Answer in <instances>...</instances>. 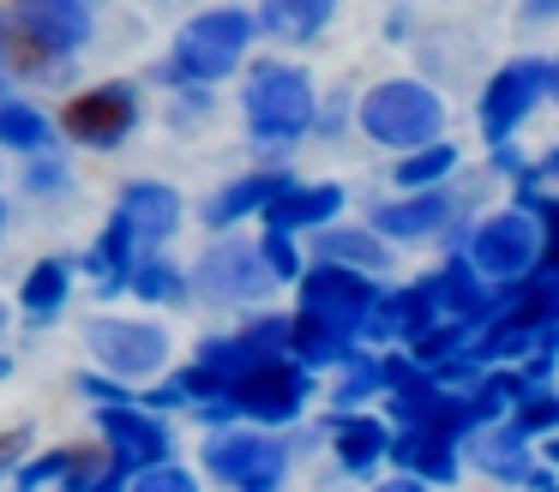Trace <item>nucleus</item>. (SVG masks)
<instances>
[{
	"label": "nucleus",
	"instance_id": "obj_1",
	"mask_svg": "<svg viewBox=\"0 0 559 492\" xmlns=\"http://www.w3.org/2000/svg\"><path fill=\"white\" fill-rule=\"evenodd\" d=\"M439 127H445V103H439L427 84L391 79V84H373V91L361 96V132L373 144L415 151V144H433Z\"/></svg>",
	"mask_w": 559,
	"mask_h": 492
},
{
	"label": "nucleus",
	"instance_id": "obj_2",
	"mask_svg": "<svg viewBox=\"0 0 559 492\" xmlns=\"http://www.w3.org/2000/svg\"><path fill=\"white\" fill-rule=\"evenodd\" d=\"M313 127V84H307L301 67H283V60H265L247 79V132L259 144H283L301 139Z\"/></svg>",
	"mask_w": 559,
	"mask_h": 492
},
{
	"label": "nucleus",
	"instance_id": "obj_3",
	"mask_svg": "<svg viewBox=\"0 0 559 492\" xmlns=\"http://www.w3.org/2000/svg\"><path fill=\"white\" fill-rule=\"evenodd\" d=\"M247 43H253V12L241 7H217V12H199L181 36H175V79H229L241 67Z\"/></svg>",
	"mask_w": 559,
	"mask_h": 492
},
{
	"label": "nucleus",
	"instance_id": "obj_4",
	"mask_svg": "<svg viewBox=\"0 0 559 492\" xmlns=\"http://www.w3.org/2000/svg\"><path fill=\"white\" fill-rule=\"evenodd\" d=\"M307 391H313L307 367H295V360L271 355V360H259L253 372H241V379L229 384V403H235V420H259V427H289V420L301 415Z\"/></svg>",
	"mask_w": 559,
	"mask_h": 492
},
{
	"label": "nucleus",
	"instance_id": "obj_5",
	"mask_svg": "<svg viewBox=\"0 0 559 492\" xmlns=\"http://www.w3.org/2000/svg\"><path fill=\"white\" fill-rule=\"evenodd\" d=\"M205 468H211V480H223V487L259 492V487H277L283 480L289 444L271 439V432H253V427H229V432H211Z\"/></svg>",
	"mask_w": 559,
	"mask_h": 492
},
{
	"label": "nucleus",
	"instance_id": "obj_6",
	"mask_svg": "<svg viewBox=\"0 0 559 492\" xmlns=\"http://www.w3.org/2000/svg\"><path fill=\"white\" fill-rule=\"evenodd\" d=\"M469 264L487 276V283H518L542 264V228H535L530 211H506L493 223H481L469 235Z\"/></svg>",
	"mask_w": 559,
	"mask_h": 492
},
{
	"label": "nucleus",
	"instance_id": "obj_7",
	"mask_svg": "<svg viewBox=\"0 0 559 492\" xmlns=\"http://www.w3.org/2000/svg\"><path fill=\"white\" fill-rule=\"evenodd\" d=\"M379 288L367 283V271H349V264H319V271L301 276V319H319L331 324V331L355 336L367 319V307H373Z\"/></svg>",
	"mask_w": 559,
	"mask_h": 492
},
{
	"label": "nucleus",
	"instance_id": "obj_8",
	"mask_svg": "<svg viewBox=\"0 0 559 492\" xmlns=\"http://www.w3.org/2000/svg\"><path fill=\"white\" fill-rule=\"evenodd\" d=\"M547 72H554V60H511V67L493 72V84L481 91V139L487 144H506L530 120V108L547 96Z\"/></svg>",
	"mask_w": 559,
	"mask_h": 492
},
{
	"label": "nucleus",
	"instance_id": "obj_9",
	"mask_svg": "<svg viewBox=\"0 0 559 492\" xmlns=\"http://www.w3.org/2000/svg\"><path fill=\"white\" fill-rule=\"evenodd\" d=\"M85 343H91V355H97V367L121 372V379H151V372H163V360H169V331H163V324L91 319Z\"/></svg>",
	"mask_w": 559,
	"mask_h": 492
},
{
	"label": "nucleus",
	"instance_id": "obj_10",
	"mask_svg": "<svg viewBox=\"0 0 559 492\" xmlns=\"http://www.w3.org/2000/svg\"><path fill=\"white\" fill-rule=\"evenodd\" d=\"M61 127H67V139L91 144V151H115L139 127V91L133 84H97V91L67 103Z\"/></svg>",
	"mask_w": 559,
	"mask_h": 492
},
{
	"label": "nucleus",
	"instance_id": "obj_11",
	"mask_svg": "<svg viewBox=\"0 0 559 492\" xmlns=\"http://www.w3.org/2000/svg\"><path fill=\"white\" fill-rule=\"evenodd\" d=\"M97 427H103L109 456H115V468H109L115 487H121L133 468L169 456V427H163L157 415H145V408H133V396H121V403H103V408H97Z\"/></svg>",
	"mask_w": 559,
	"mask_h": 492
},
{
	"label": "nucleus",
	"instance_id": "obj_12",
	"mask_svg": "<svg viewBox=\"0 0 559 492\" xmlns=\"http://www.w3.org/2000/svg\"><path fill=\"white\" fill-rule=\"evenodd\" d=\"M271 283H277L271 264L247 247H211L193 271V288H205V295H217V300H241V295L253 300V295H265Z\"/></svg>",
	"mask_w": 559,
	"mask_h": 492
},
{
	"label": "nucleus",
	"instance_id": "obj_13",
	"mask_svg": "<svg viewBox=\"0 0 559 492\" xmlns=\"http://www.w3.org/2000/svg\"><path fill=\"white\" fill-rule=\"evenodd\" d=\"M13 19L25 24L49 55H79V48L91 43L85 0H13Z\"/></svg>",
	"mask_w": 559,
	"mask_h": 492
},
{
	"label": "nucleus",
	"instance_id": "obj_14",
	"mask_svg": "<svg viewBox=\"0 0 559 492\" xmlns=\"http://www.w3.org/2000/svg\"><path fill=\"white\" fill-rule=\"evenodd\" d=\"M427 324H433V295H427V283H415V288H397V295H373L361 336H373V343H415Z\"/></svg>",
	"mask_w": 559,
	"mask_h": 492
},
{
	"label": "nucleus",
	"instance_id": "obj_15",
	"mask_svg": "<svg viewBox=\"0 0 559 492\" xmlns=\"http://www.w3.org/2000/svg\"><path fill=\"white\" fill-rule=\"evenodd\" d=\"M121 216L133 223L139 247H157V240H169L175 228H181V199H175V187H163V180H133V187L121 192Z\"/></svg>",
	"mask_w": 559,
	"mask_h": 492
},
{
	"label": "nucleus",
	"instance_id": "obj_16",
	"mask_svg": "<svg viewBox=\"0 0 559 492\" xmlns=\"http://www.w3.org/2000/svg\"><path fill=\"white\" fill-rule=\"evenodd\" d=\"M445 216H451L445 192H415V199H403V204H379L373 228L391 240H427L433 228H445Z\"/></svg>",
	"mask_w": 559,
	"mask_h": 492
},
{
	"label": "nucleus",
	"instance_id": "obj_17",
	"mask_svg": "<svg viewBox=\"0 0 559 492\" xmlns=\"http://www.w3.org/2000/svg\"><path fill=\"white\" fill-rule=\"evenodd\" d=\"M331 211H343V187H295L289 180V187L265 204V223L295 235V228H319Z\"/></svg>",
	"mask_w": 559,
	"mask_h": 492
},
{
	"label": "nucleus",
	"instance_id": "obj_18",
	"mask_svg": "<svg viewBox=\"0 0 559 492\" xmlns=\"http://www.w3.org/2000/svg\"><path fill=\"white\" fill-rule=\"evenodd\" d=\"M283 187H289V175H277V168H271V175H247V180H235V187H223L199 216H205L211 228H229V223H241V216L265 211V204L277 199Z\"/></svg>",
	"mask_w": 559,
	"mask_h": 492
},
{
	"label": "nucleus",
	"instance_id": "obj_19",
	"mask_svg": "<svg viewBox=\"0 0 559 492\" xmlns=\"http://www.w3.org/2000/svg\"><path fill=\"white\" fill-rule=\"evenodd\" d=\"M331 444H337V463L349 468V475H367V468L391 451V432H385V420L337 415V420H331Z\"/></svg>",
	"mask_w": 559,
	"mask_h": 492
},
{
	"label": "nucleus",
	"instance_id": "obj_20",
	"mask_svg": "<svg viewBox=\"0 0 559 492\" xmlns=\"http://www.w3.org/2000/svg\"><path fill=\"white\" fill-rule=\"evenodd\" d=\"M403 468H415V480H457V456H451V439H439V432H421V427H403V439H391V451Z\"/></svg>",
	"mask_w": 559,
	"mask_h": 492
},
{
	"label": "nucleus",
	"instance_id": "obj_21",
	"mask_svg": "<svg viewBox=\"0 0 559 492\" xmlns=\"http://www.w3.org/2000/svg\"><path fill=\"white\" fill-rule=\"evenodd\" d=\"M133 252H139V235H133V223H127L121 211L109 216V228H103V240L91 247V276L103 283V295H115V288L127 283V264H133Z\"/></svg>",
	"mask_w": 559,
	"mask_h": 492
},
{
	"label": "nucleus",
	"instance_id": "obj_22",
	"mask_svg": "<svg viewBox=\"0 0 559 492\" xmlns=\"http://www.w3.org/2000/svg\"><path fill=\"white\" fill-rule=\"evenodd\" d=\"M67 283H73V271H67V259H43L37 271L25 276V295H19V307H25L31 324H49L61 319L67 307Z\"/></svg>",
	"mask_w": 559,
	"mask_h": 492
},
{
	"label": "nucleus",
	"instance_id": "obj_23",
	"mask_svg": "<svg viewBox=\"0 0 559 492\" xmlns=\"http://www.w3.org/2000/svg\"><path fill=\"white\" fill-rule=\"evenodd\" d=\"M331 7H337V0H265V7H259V24H265L271 36L307 43V36L331 19Z\"/></svg>",
	"mask_w": 559,
	"mask_h": 492
},
{
	"label": "nucleus",
	"instance_id": "obj_24",
	"mask_svg": "<svg viewBox=\"0 0 559 492\" xmlns=\"http://www.w3.org/2000/svg\"><path fill=\"white\" fill-rule=\"evenodd\" d=\"M127 283H133V295H145V300H181L187 295V276L175 271L169 259L145 252V247H139L133 264H127Z\"/></svg>",
	"mask_w": 559,
	"mask_h": 492
},
{
	"label": "nucleus",
	"instance_id": "obj_25",
	"mask_svg": "<svg viewBox=\"0 0 559 492\" xmlns=\"http://www.w3.org/2000/svg\"><path fill=\"white\" fill-rule=\"evenodd\" d=\"M319 259H331V264H349V271H379L385 264V247H379L373 235H325L319 240Z\"/></svg>",
	"mask_w": 559,
	"mask_h": 492
},
{
	"label": "nucleus",
	"instance_id": "obj_26",
	"mask_svg": "<svg viewBox=\"0 0 559 492\" xmlns=\"http://www.w3.org/2000/svg\"><path fill=\"white\" fill-rule=\"evenodd\" d=\"M0 144H13V151H43L49 144V120L25 103H0Z\"/></svg>",
	"mask_w": 559,
	"mask_h": 492
},
{
	"label": "nucleus",
	"instance_id": "obj_27",
	"mask_svg": "<svg viewBox=\"0 0 559 492\" xmlns=\"http://www.w3.org/2000/svg\"><path fill=\"white\" fill-rule=\"evenodd\" d=\"M518 199H523V211L535 216V228H542V264L559 271V199H542V192H535V175L518 187Z\"/></svg>",
	"mask_w": 559,
	"mask_h": 492
},
{
	"label": "nucleus",
	"instance_id": "obj_28",
	"mask_svg": "<svg viewBox=\"0 0 559 492\" xmlns=\"http://www.w3.org/2000/svg\"><path fill=\"white\" fill-rule=\"evenodd\" d=\"M451 168H457V151H451V144H415L409 163H397V180L403 187H433Z\"/></svg>",
	"mask_w": 559,
	"mask_h": 492
},
{
	"label": "nucleus",
	"instance_id": "obj_29",
	"mask_svg": "<svg viewBox=\"0 0 559 492\" xmlns=\"http://www.w3.org/2000/svg\"><path fill=\"white\" fill-rule=\"evenodd\" d=\"M511 420H518L523 432H554L559 427V396L530 391V379H523V391L511 396Z\"/></svg>",
	"mask_w": 559,
	"mask_h": 492
},
{
	"label": "nucleus",
	"instance_id": "obj_30",
	"mask_svg": "<svg viewBox=\"0 0 559 492\" xmlns=\"http://www.w3.org/2000/svg\"><path fill=\"white\" fill-rule=\"evenodd\" d=\"M259 259L271 264V276H277V283L301 276V252H295V235H289V228H265V247H259Z\"/></svg>",
	"mask_w": 559,
	"mask_h": 492
},
{
	"label": "nucleus",
	"instance_id": "obj_31",
	"mask_svg": "<svg viewBox=\"0 0 559 492\" xmlns=\"http://www.w3.org/2000/svg\"><path fill=\"white\" fill-rule=\"evenodd\" d=\"M73 463H79V451H49V456H37V463L19 468V487H67Z\"/></svg>",
	"mask_w": 559,
	"mask_h": 492
},
{
	"label": "nucleus",
	"instance_id": "obj_32",
	"mask_svg": "<svg viewBox=\"0 0 559 492\" xmlns=\"http://www.w3.org/2000/svg\"><path fill=\"white\" fill-rule=\"evenodd\" d=\"M127 480H133V487H169V492H187V487H193V475H181V468H163V456H157V463H145V468H133Z\"/></svg>",
	"mask_w": 559,
	"mask_h": 492
},
{
	"label": "nucleus",
	"instance_id": "obj_33",
	"mask_svg": "<svg viewBox=\"0 0 559 492\" xmlns=\"http://www.w3.org/2000/svg\"><path fill=\"white\" fill-rule=\"evenodd\" d=\"M31 187H37V192H43V187H67V168L49 156V168H31Z\"/></svg>",
	"mask_w": 559,
	"mask_h": 492
},
{
	"label": "nucleus",
	"instance_id": "obj_34",
	"mask_svg": "<svg viewBox=\"0 0 559 492\" xmlns=\"http://www.w3.org/2000/svg\"><path fill=\"white\" fill-rule=\"evenodd\" d=\"M25 439H31V432H7V439H0V475H7V463L25 451Z\"/></svg>",
	"mask_w": 559,
	"mask_h": 492
},
{
	"label": "nucleus",
	"instance_id": "obj_35",
	"mask_svg": "<svg viewBox=\"0 0 559 492\" xmlns=\"http://www.w3.org/2000/svg\"><path fill=\"white\" fill-rule=\"evenodd\" d=\"M523 19H559V0H523Z\"/></svg>",
	"mask_w": 559,
	"mask_h": 492
},
{
	"label": "nucleus",
	"instance_id": "obj_36",
	"mask_svg": "<svg viewBox=\"0 0 559 492\" xmlns=\"http://www.w3.org/2000/svg\"><path fill=\"white\" fill-rule=\"evenodd\" d=\"M542 175H554V180H559V151H547V163H542Z\"/></svg>",
	"mask_w": 559,
	"mask_h": 492
},
{
	"label": "nucleus",
	"instance_id": "obj_37",
	"mask_svg": "<svg viewBox=\"0 0 559 492\" xmlns=\"http://www.w3.org/2000/svg\"><path fill=\"white\" fill-rule=\"evenodd\" d=\"M547 91H554V96H559V60H554V72H547Z\"/></svg>",
	"mask_w": 559,
	"mask_h": 492
},
{
	"label": "nucleus",
	"instance_id": "obj_38",
	"mask_svg": "<svg viewBox=\"0 0 559 492\" xmlns=\"http://www.w3.org/2000/svg\"><path fill=\"white\" fill-rule=\"evenodd\" d=\"M547 456H554V468H559V439H547Z\"/></svg>",
	"mask_w": 559,
	"mask_h": 492
},
{
	"label": "nucleus",
	"instance_id": "obj_39",
	"mask_svg": "<svg viewBox=\"0 0 559 492\" xmlns=\"http://www.w3.org/2000/svg\"><path fill=\"white\" fill-rule=\"evenodd\" d=\"M7 372H13V360H7V355H0V379H7Z\"/></svg>",
	"mask_w": 559,
	"mask_h": 492
},
{
	"label": "nucleus",
	"instance_id": "obj_40",
	"mask_svg": "<svg viewBox=\"0 0 559 492\" xmlns=\"http://www.w3.org/2000/svg\"><path fill=\"white\" fill-rule=\"evenodd\" d=\"M0 331H7V307H0Z\"/></svg>",
	"mask_w": 559,
	"mask_h": 492
},
{
	"label": "nucleus",
	"instance_id": "obj_41",
	"mask_svg": "<svg viewBox=\"0 0 559 492\" xmlns=\"http://www.w3.org/2000/svg\"><path fill=\"white\" fill-rule=\"evenodd\" d=\"M0 216H7V211H0Z\"/></svg>",
	"mask_w": 559,
	"mask_h": 492
}]
</instances>
